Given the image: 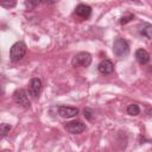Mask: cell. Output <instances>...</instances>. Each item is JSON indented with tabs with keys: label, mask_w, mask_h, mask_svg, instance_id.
Returning a JSON list of instances; mask_svg holds the SVG:
<instances>
[{
	"label": "cell",
	"mask_w": 152,
	"mask_h": 152,
	"mask_svg": "<svg viewBox=\"0 0 152 152\" xmlns=\"http://www.w3.org/2000/svg\"><path fill=\"white\" fill-rule=\"evenodd\" d=\"M17 4V0H0V5L5 8H12Z\"/></svg>",
	"instance_id": "5bb4252c"
},
{
	"label": "cell",
	"mask_w": 152,
	"mask_h": 152,
	"mask_svg": "<svg viewBox=\"0 0 152 152\" xmlns=\"http://www.w3.org/2000/svg\"><path fill=\"white\" fill-rule=\"evenodd\" d=\"M127 113H128L129 115H138V114L140 113V108H139L138 104L132 103V104H129V106L127 107Z\"/></svg>",
	"instance_id": "7c38bea8"
},
{
	"label": "cell",
	"mask_w": 152,
	"mask_h": 152,
	"mask_svg": "<svg viewBox=\"0 0 152 152\" xmlns=\"http://www.w3.org/2000/svg\"><path fill=\"white\" fill-rule=\"evenodd\" d=\"M13 100L17 104H19L24 108H30V106H31L30 100L27 97V93L24 89H17L13 93Z\"/></svg>",
	"instance_id": "277c9868"
},
{
	"label": "cell",
	"mask_w": 152,
	"mask_h": 152,
	"mask_svg": "<svg viewBox=\"0 0 152 152\" xmlns=\"http://www.w3.org/2000/svg\"><path fill=\"white\" fill-rule=\"evenodd\" d=\"M83 113H84V116H86L88 120H91V119H93V112H91L89 108H86V109L83 110Z\"/></svg>",
	"instance_id": "e0dca14e"
},
{
	"label": "cell",
	"mask_w": 152,
	"mask_h": 152,
	"mask_svg": "<svg viewBox=\"0 0 152 152\" xmlns=\"http://www.w3.org/2000/svg\"><path fill=\"white\" fill-rule=\"evenodd\" d=\"M26 53V44L24 42H17L10 50V58L12 62H19Z\"/></svg>",
	"instance_id": "7a4b0ae2"
},
{
	"label": "cell",
	"mask_w": 152,
	"mask_h": 152,
	"mask_svg": "<svg viewBox=\"0 0 152 152\" xmlns=\"http://www.w3.org/2000/svg\"><path fill=\"white\" fill-rule=\"evenodd\" d=\"M139 32L141 36L151 39L152 38V25L148 23H142L139 25Z\"/></svg>",
	"instance_id": "8fae6325"
},
{
	"label": "cell",
	"mask_w": 152,
	"mask_h": 152,
	"mask_svg": "<svg viewBox=\"0 0 152 152\" xmlns=\"http://www.w3.org/2000/svg\"><path fill=\"white\" fill-rule=\"evenodd\" d=\"M11 129H12L11 125H8V124H1L0 125V135H1V138L6 137L10 133Z\"/></svg>",
	"instance_id": "4fadbf2b"
},
{
	"label": "cell",
	"mask_w": 152,
	"mask_h": 152,
	"mask_svg": "<svg viewBox=\"0 0 152 152\" xmlns=\"http://www.w3.org/2000/svg\"><path fill=\"white\" fill-rule=\"evenodd\" d=\"M146 116L150 118V119H152V108H150V109L146 110Z\"/></svg>",
	"instance_id": "d6986e66"
},
{
	"label": "cell",
	"mask_w": 152,
	"mask_h": 152,
	"mask_svg": "<svg viewBox=\"0 0 152 152\" xmlns=\"http://www.w3.org/2000/svg\"><path fill=\"white\" fill-rule=\"evenodd\" d=\"M58 114H59V116H62L64 119H70L78 114V109L76 107L61 106V107H58Z\"/></svg>",
	"instance_id": "52a82bcc"
},
{
	"label": "cell",
	"mask_w": 152,
	"mask_h": 152,
	"mask_svg": "<svg viewBox=\"0 0 152 152\" xmlns=\"http://www.w3.org/2000/svg\"><path fill=\"white\" fill-rule=\"evenodd\" d=\"M58 0H40V2H43V4H45V5H51V4H55V2H57Z\"/></svg>",
	"instance_id": "ac0fdd59"
},
{
	"label": "cell",
	"mask_w": 152,
	"mask_h": 152,
	"mask_svg": "<svg viewBox=\"0 0 152 152\" xmlns=\"http://www.w3.org/2000/svg\"><path fill=\"white\" fill-rule=\"evenodd\" d=\"M113 52L116 57L124 58L129 52V45L124 38H116L113 44Z\"/></svg>",
	"instance_id": "6da1fadb"
},
{
	"label": "cell",
	"mask_w": 152,
	"mask_h": 152,
	"mask_svg": "<svg viewBox=\"0 0 152 152\" xmlns=\"http://www.w3.org/2000/svg\"><path fill=\"white\" fill-rule=\"evenodd\" d=\"M97 69L102 75H110L114 70V65L109 59H103L97 65Z\"/></svg>",
	"instance_id": "ba28073f"
},
{
	"label": "cell",
	"mask_w": 152,
	"mask_h": 152,
	"mask_svg": "<svg viewBox=\"0 0 152 152\" xmlns=\"http://www.w3.org/2000/svg\"><path fill=\"white\" fill-rule=\"evenodd\" d=\"M64 128L70 134H80L86 129V125L82 124L81 121H70V122L65 124Z\"/></svg>",
	"instance_id": "5b68a950"
},
{
	"label": "cell",
	"mask_w": 152,
	"mask_h": 152,
	"mask_svg": "<svg viewBox=\"0 0 152 152\" xmlns=\"http://www.w3.org/2000/svg\"><path fill=\"white\" fill-rule=\"evenodd\" d=\"M91 63V55L88 52H78L77 55H75L71 59V64L74 66H88Z\"/></svg>",
	"instance_id": "3957f363"
},
{
	"label": "cell",
	"mask_w": 152,
	"mask_h": 152,
	"mask_svg": "<svg viewBox=\"0 0 152 152\" xmlns=\"http://www.w3.org/2000/svg\"><path fill=\"white\" fill-rule=\"evenodd\" d=\"M42 87H43V83L39 78H32L28 84V94L32 97H37L42 91Z\"/></svg>",
	"instance_id": "8992f818"
},
{
	"label": "cell",
	"mask_w": 152,
	"mask_h": 152,
	"mask_svg": "<svg viewBox=\"0 0 152 152\" xmlns=\"http://www.w3.org/2000/svg\"><path fill=\"white\" fill-rule=\"evenodd\" d=\"M135 59L140 64H146L150 61V55L145 49H138L135 51Z\"/></svg>",
	"instance_id": "30bf717a"
},
{
	"label": "cell",
	"mask_w": 152,
	"mask_h": 152,
	"mask_svg": "<svg viewBox=\"0 0 152 152\" xmlns=\"http://www.w3.org/2000/svg\"><path fill=\"white\" fill-rule=\"evenodd\" d=\"M75 13H76L78 17L87 19V18H89L90 14H91V7L88 6V5L81 4V5H78V6L75 8Z\"/></svg>",
	"instance_id": "9c48e42d"
},
{
	"label": "cell",
	"mask_w": 152,
	"mask_h": 152,
	"mask_svg": "<svg viewBox=\"0 0 152 152\" xmlns=\"http://www.w3.org/2000/svg\"><path fill=\"white\" fill-rule=\"evenodd\" d=\"M25 2H26L27 8H34L40 2V0H25Z\"/></svg>",
	"instance_id": "9a60e30c"
},
{
	"label": "cell",
	"mask_w": 152,
	"mask_h": 152,
	"mask_svg": "<svg viewBox=\"0 0 152 152\" xmlns=\"http://www.w3.org/2000/svg\"><path fill=\"white\" fill-rule=\"evenodd\" d=\"M132 19H134V15H133V14H129V15L122 17V18H121V20H120V24H121V25H125V24L129 23Z\"/></svg>",
	"instance_id": "2e32d148"
}]
</instances>
